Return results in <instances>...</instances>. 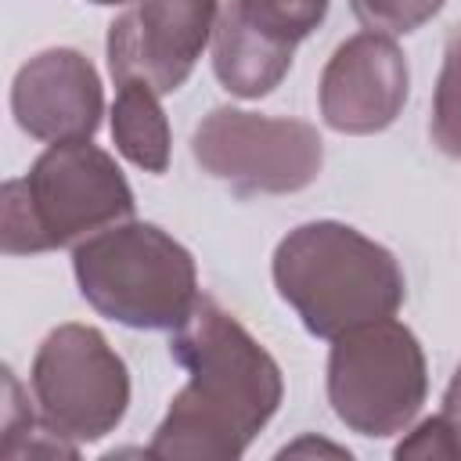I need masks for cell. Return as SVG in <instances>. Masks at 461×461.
Here are the masks:
<instances>
[{"label": "cell", "instance_id": "1", "mask_svg": "<svg viewBox=\"0 0 461 461\" xmlns=\"http://www.w3.org/2000/svg\"><path fill=\"white\" fill-rule=\"evenodd\" d=\"M169 353L187 371V382L169 400L148 457H241L281 403L277 360L209 295H198L191 317L173 331Z\"/></svg>", "mask_w": 461, "mask_h": 461}, {"label": "cell", "instance_id": "10", "mask_svg": "<svg viewBox=\"0 0 461 461\" xmlns=\"http://www.w3.org/2000/svg\"><path fill=\"white\" fill-rule=\"evenodd\" d=\"M11 112L32 140H90L104 115L97 68L72 47L40 50L11 83Z\"/></svg>", "mask_w": 461, "mask_h": 461}, {"label": "cell", "instance_id": "13", "mask_svg": "<svg viewBox=\"0 0 461 461\" xmlns=\"http://www.w3.org/2000/svg\"><path fill=\"white\" fill-rule=\"evenodd\" d=\"M429 133L443 155L461 158V22L447 32L443 65H439V79L432 90Z\"/></svg>", "mask_w": 461, "mask_h": 461}, {"label": "cell", "instance_id": "8", "mask_svg": "<svg viewBox=\"0 0 461 461\" xmlns=\"http://www.w3.org/2000/svg\"><path fill=\"white\" fill-rule=\"evenodd\" d=\"M220 0H130L108 25V72L173 94L212 40Z\"/></svg>", "mask_w": 461, "mask_h": 461}, {"label": "cell", "instance_id": "16", "mask_svg": "<svg viewBox=\"0 0 461 461\" xmlns=\"http://www.w3.org/2000/svg\"><path fill=\"white\" fill-rule=\"evenodd\" d=\"M443 4L447 0H349L357 22L367 32H382V36H407L421 29L443 11Z\"/></svg>", "mask_w": 461, "mask_h": 461}, {"label": "cell", "instance_id": "17", "mask_svg": "<svg viewBox=\"0 0 461 461\" xmlns=\"http://www.w3.org/2000/svg\"><path fill=\"white\" fill-rule=\"evenodd\" d=\"M90 4H130V0H90Z\"/></svg>", "mask_w": 461, "mask_h": 461}, {"label": "cell", "instance_id": "7", "mask_svg": "<svg viewBox=\"0 0 461 461\" xmlns=\"http://www.w3.org/2000/svg\"><path fill=\"white\" fill-rule=\"evenodd\" d=\"M194 162L238 194H292L317 180L324 140L303 119L212 108L191 137Z\"/></svg>", "mask_w": 461, "mask_h": 461}, {"label": "cell", "instance_id": "15", "mask_svg": "<svg viewBox=\"0 0 461 461\" xmlns=\"http://www.w3.org/2000/svg\"><path fill=\"white\" fill-rule=\"evenodd\" d=\"M238 4L267 32H274L288 43H299L324 22L331 0H238Z\"/></svg>", "mask_w": 461, "mask_h": 461}, {"label": "cell", "instance_id": "9", "mask_svg": "<svg viewBox=\"0 0 461 461\" xmlns=\"http://www.w3.org/2000/svg\"><path fill=\"white\" fill-rule=\"evenodd\" d=\"M411 94V68L393 36L357 32L328 58L317 101L321 115L335 133H382L396 122Z\"/></svg>", "mask_w": 461, "mask_h": 461}, {"label": "cell", "instance_id": "3", "mask_svg": "<svg viewBox=\"0 0 461 461\" xmlns=\"http://www.w3.org/2000/svg\"><path fill=\"white\" fill-rule=\"evenodd\" d=\"M133 220V191L115 158L90 140L50 144L25 176L0 191V245L36 256Z\"/></svg>", "mask_w": 461, "mask_h": 461}, {"label": "cell", "instance_id": "12", "mask_svg": "<svg viewBox=\"0 0 461 461\" xmlns=\"http://www.w3.org/2000/svg\"><path fill=\"white\" fill-rule=\"evenodd\" d=\"M115 104H112V140L126 162H133L144 173H166L169 166V122L158 104L162 94H155L140 79L115 83Z\"/></svg>", "mask_w": 461, "mask_h": 461}, {"label": "cell", "instance_id": "14", "mask_svg": "<svg viewBox=\"0 0 461 461\" xmlns=\"http://www.w3.org/2000/svg\"><path fill=\"white\" fill-rule=\"evenodd\" d=\"M396 457H461V364L443 393L439 414L411 429V436L396 443Z\"/></svg>", "mask_w": 461, "mask_h": 461}, {"label": "cell", "instance_id": "2", "mask_svg": "<svg viewBox=\"0 0 461 461\" xmlns=\"http://www.w3.org/2000/svg\"><path fill=\"white\" fill-rule=\"evenodd\" d=\"M277 295L317 339H339L360 324L385 321L403 306L407 281L396 256L339 220L288 230L274 249Z\"/></svg>", "mask_w": 461, "mask_h": 461}, {"label": "cell", "instance_id": "11", "mask_svg": "<svg viewBox=\"0 0 461 461\" xmlns=\"http://www.w3.org/2000/svg\"><path fill=\"white\" fill-rule=\"evenodd\" d=\"M295 43L256 25L238 0L220 4V18L212 29V72L234 97L256 101L267 97L292 68Z\"/></svg>", "mask_w": 461, "mask_h": 461}, {"label": "cell", "instance_id": "4", "mask_svg": "<svg viewBox=\"0 0 461 461\" xmlns=\"http://www.w3.org/2000/svg\"><path fill=\"white\" fill-rule=\"evenodd\" d=\"M79 295L101 313L140 331H176L198 303L191 252L155 223L122 220L72 249Z\"/></svg>", "mask_w": 461, "mask_h": 461}, {"label": "cell", "instance_id": "6", "mask_svg": "<svg viewBox=\"0 0 461 461\" xmlns=\"http://www.w3.org/2000/svg\"><path fill=\"white\" fill-rule=\"evenodd\" d=\"M29 385L43 432L76 447L115 432L130 407V371L90 324L47 331L32 357Z\"/></svg>", "mask_w": 461, "mask_h": 461}, {"label": "cell", "instance_id": "5", "mask_svg": "<svg viewBox=\"0 0 461 461\" xmlns=\"http://www.w3.org/2000/svg\"><path fill=\"white\" fill-rule=\"evenodd\" d=\"M429 393L421 342L396 317L360 324L331 339L328 403L335 418L371 439L407 432Z\"/></svg>", "mask_w": 461, "mask_h": 461}]
</instances>
